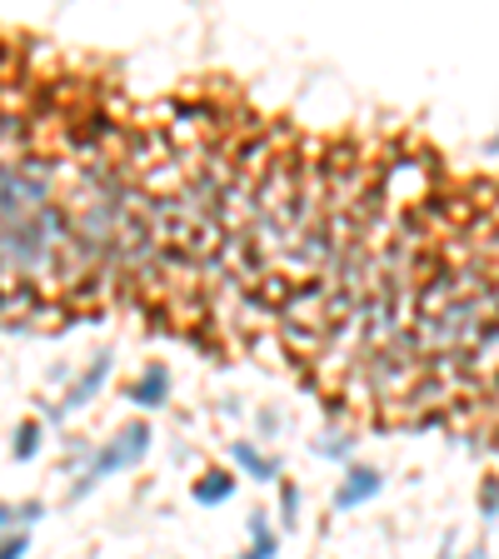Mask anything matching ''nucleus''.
<instances>
[{
    "label": "nucleus",
    "mask_w": 499,
    "mask_h": 559,
    "mask_svg": "<svg viewBox=\"0 0 499 559\" xmlns=\"http://www.w3.org/2000/svg\"><path fill=\"white\" fill-rule=\"evenodd\" d=\"M280 524L285 530L300 524V485H285V479H280Z\"/></svg>",
    "instance_id": "obj_9"
},
{
    "label": "nucleus",
    "mask_w": 499,
    "mask_h": 559,
    "mask_svg": "<svg viewBox=\"0 0 499 559\" xmlns=\"http://www.w3.org/2000/svg\"><path fill=\"white\" fill-rule=\"evenodd\" d=\"M230 460H235L255 485H280V460L265 454V450H255L249 440H230Z\"/></svg>",
    "instance_id": "obj_4"
},
{
    "label": "nucleus",
    "mask_w": 499,
    "mask_h": 559,
    "mask_svg": "<svg viewBox=\"0 0 499 559\" xmlns=\"http://www.w3.org/2000/svg\"><path fill=\"white\" fill-rule=\"evenodd\" d=\"M260 429H265V435H275V429H280V415H270V410H265V415H260Z\"/></svg>",
    "instance_id": "obj_15"
},
{
    "label": "nucleus",
    "mask_w": 499,
    "mask_h": 559,
    "mask_svg": "<svg viewBox=\"0 0 499 559\" xmlns=\"http://www.w3.org/2000/svg\"><path fill=\"white\" fill-rule=\"evenodd\" d=\"M31 555V535L25 530H11V535L0 539V559H25Z\"/></svg>",
    "instance_id": "obj_12"
},
{
    "label": "nucleus",
    "mask_w": 499,
    "mask_h": 559,
    "mask_svg": "<svg viewBox=\"0 0 499 559\" xmlns=\"http://www.w3.org/2000/svg\"><path fill=\"white\" fill-rule=\"evenodd\" d=\"M245 530H249V549L240 559H275V555H280V535L270 530V520H265L260 510L245 520Z\"/></svg>",
    "instance_id": "obj_7"
},
{
    "label": "nucleus",
    "mask_w": 499,
    "mask_h": 559,
    "mask_svg": "<svg viewBox=\"0 0 499 559\" xmlns=\"http://www.w3.org/2000/svg\"><path fill=\"white\" fill-rule=\"evenodd\" d=\"M315 450H320L325 460H350V450H355V440H350V435H325V440L315 445Z\"/></svg>",
    "instance_id": "obj_11"
},
{
    "label": "nucleus",
    "mask_w": 499,
    "mask_h": 559,
    "mask_svg": "<svg viewBox=\"0 0 499 559\" xmlns=\"http://www.w3.org/2000/svg\"><path fill=\"white\" fill-rule=\"evenodd\" d=\"M40 454V425L36 420H25V425H15V435H11V460H36Z\"/></svg>",
    "instance_id": "obj_8"
},
{
    "label": "nucleus",
    "mask_w": 499,
    "mask_h": 559,
    "mask_svg": "<svg viewBox=\"0 0 499 559\" xmlns=\"http://www.w3.org/2000/svg\"><path fill=\"white\" fill-rule=\"evenodd\" d=\"M235 489H240V479L230 470H205L191 485V495H195V505H226V500H235Z\"/></svg>",
    "instance_id": "obj_6"
},
{
    "label": "nucleus",
    "mask_w": 499,
    "mask_h": 559,
    "mask_svg": "<svg viewBox=\"0 0 499 559\" xmlns=\"http://www.w3.org/2000/svg\"><path fill=\"white\" fill-rule=\"evenodd\" d=\"M150 440H155V429L145 425V420H131V425H120L106 445H96V450H90L85 470L75 475V485H71V500H85V495H90V489H96L106 475L135 470V464L150 454Z\"/></svg>",
    "instance_id": "obj_1"
},
{
    "label": "nucleus",
    "mask_w": 499,
    "mask_h": 559,
    "mask_svg": "<svg viewBox=\"0 0 499 559\" xmlns=\"http://www.w3.org/2000/svg\"><path fill=\"white\" fill-rule=\"evenodd\" d=\"M380 489H385V475L375 470V464H350L345 470V479L334 485V510L340 514H350V510H360V505H369V500H380Z\"/></svg>",
    "instance_id": "obj_3"
},
{
    "label": "nucleus",
    "mask_w": 499,
    "mask_h": 559,
    "mask_svg": "<svg viewBox=\"0 0 499 559\" xmlns=\"http://www.w3.org/2000/svg\"><path fill=\"white\" fill-rule=\"evenodd\" d=\"M36 520H46V505H40V500H25L21 510H15V524H21L25 535H31V524H36Z\"/></svg>",
    "instance_id": "obj_13"
},
{
    "label": "nucleus",
    "mask_w": 499,
    "mask_h": 559,
    "mask_svg": "<svg viewBox=\"0 0 499 559\" xmlns=\"http://www.w3.org/2000/svg\"><path fill=\"white\" fill-rule=\"evenodd\" d=\"M454 555V539H445V545H440V555H435V559H450Z\"/></svg>",
    "instance_id": "obj_16"
},
{
    "label": "nucleus",
    "mask_w": 499,
    "mask_h": 559,
    "mask_svg": "<svg viewBox=\"0 0 499 559\" xmlns=\"http://www.w3.org/2000/svg\"><path fill=\"white\" fill-rule=\"evenodd\" d=\"M11 524H15V505H0V539L11 535Z\"/></svg>",
    "instance_id": "obj_14"
},
{
    "label": "nucleus",
    "mask_w": 499,
    "mask_h": 559,
    "mask_svg": "<svg viewBox=\"0 0 499 559\" xmlns=\"http://www.w3.org/2000/svg\"><path fill=\"white\" fill-rule=\"evenodd\" d=\"M479 520L485 524L499 520V475H489L485 485H479Z\"/></svg>",
    "instance_id": "obj_10"
},
{
    "label": "nucleus",
    "mask_w": 499,
    "mask_h": 559,
    "mask_svg": "<svg viewBox=\"0 0 499 559\" xmlns=\"http://www.w3.org/2000/svg\"><path fill=\"white\" fill-rule=\"evenodd\" d=\"M110 369H115V355H110V350H100V355L90 360V365H85L81 375H75V380H71V390L60 394V405H50V415H56V420H65V415H75V410H85V405H90V400H96L100 390H106Z\"/></svg>",
    "instance_id": "obj_2"
},
{
    "label": "nucleus",
    "mask_w": 499,
    "mask_h": 559,
    "mask_svg": "<svg viewBox=\"0 0 499 559\" xmlns=\"http://www.w3.org/2000/svg\"><path fill=\"white\" fill-rule=\"evenodd\" d=\"M170 400V369L166 365H145L141 369V380L131 385V405L141 410H160Z\"/></svg>",
    "instance_id": "obj_5"
}]
</instances>
